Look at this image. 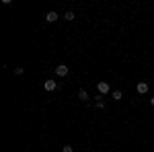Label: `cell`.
I'll use <instances>...</instances> for the list:
<instances>
[{"label": "cell", "mask_w": 154, "mask_h": 152, "mask_svg": "<svg viewBox=\"0 0 154 152\" xmlns=\"http://www.w3.org/2000/svg\"><path fill=\"white\" fill-rule=\"evenodd\" d=\"M97 107H99V109H103V107H105V101H103V99H99V101H97Z\"/></svg>", "instance_id": "9c48e42d"}, {"label": "cell", "mask_w": 154, "mask_h": 152, "mask_svg": "<svg viewBox=\"0 0 154 152\" xmlns=\"http://www.w3.org/2000/svg\"><path fill=\"white\" fill-rule=\"evenodd\" d=\"M136 91L140 95H146L148 93V82H138V84H136Z\"/></svg>", "instance_id": "5b68a950"}, {"label": "cell", "mask_w": 154, "mask_h": 152, "mask_svg": "<svg viewBox=\"0 0 154 152\" xmlns=\"http://www.w3.org/2000/svg\"><path fill=\"white\" fill-rule=\"evenodd\" d=\"M74 17H76V14H74L72 11H68L66 14H64V19H66V21H74Z\"/></svg>", "instance_id": "ba28073f"}, {"label": "cell", "mask_w": 154, "mask_h": 152, "mask_svg": "<svg viewBox=\"0 0 154 152\" xmlns=\"http://www.w3.org/2000/svg\"><path fill=\"white\" fill-rule=\"evenodd\" d=\"M97 88H99V93H101V95H107L109 91H111V84L105 82V80H101V82H97Z\"/></svg>", "instance_id": "6da1fadb"}, {"label": "cell", "mask_w": 154, "mask_h": 152, "mask_svg": "<svg viewBox=\"0 0 154 152\" xmlns=\"http://www.w3.org/2000/svg\"><path fill=\"white\" fill-rule=\"evenodd\" d=\"M78 99H80V101H88V93H86V91H78Z\"/></svg>", "instance_id": "52a82bcc"}, {"label": "cell", "mask_w": 154, "mask_h": 152, "mask_svg": "<svg viewBox=\"0 0 154 152\" xmlns=\"http://www.w3.org/2000/svg\"><path fill=\"white\" fill-rule=\"evenodd\" d=\"M111 97H113V101H121V99H123V93H121V91H113Z\"/></svg>", "instance_id": "8992f818"}, {"label": "cell", "mask_w": 154, "mask_h": 152, "mask_svg": "<svg viewBox=\"0 0 154 152\" xmlns=\"http://www.w3.org/2000/svg\"><path fill=\"white\" fill-rule=\"evenodd\" d=\"M62 152H74V148H72V146H64V148H62Z\"/></svg>", "instance_id": "8fae6325"}, {"label": "cell", "mask_w": 154, "mask_h": 152, "mask_svg": "<svg viewBox=\"0 0 154 152\" xmlns=\"http://www.w3.org/2000/svg\"><path fill=\"white\" fill-rule=\"evenodd\" d=\"M150 105H152V107H154V97H152V99H150Z\"/></svg>", "instance_id": "7c38bea8"}, {"label": "cell", "mask_w": 154, "mask_h": 152, "mask_svg": "<svg viewBox=\"0 0 154 152\" xmlns=\"http://www.w3.org/2000/svg\"><path fill=\"white\" fill-rule=\"evenodd\" d=\"M68 66H66V64H60V66H56V74H58V76H68Z\"/></svg>", "instance_id": "277c9868"}, {"label": "cell", "mask_w": 154, "mask_h": 152, "mask_svg": "<svg viewBox=\"0 0 154 152\" xmlns=\"http://www.w3.org/2000/svg\"><path fill=\"white\" fill-rule=\"evenodd\" d=\"M43 88H45L48 93H51V91H56V88H58V82L49 78V80H45V82H43Z\"/></svg>", "instance_id": "7a4b0ae2"}, {"label": "cell", "mask_w": 154, "mask_h": 152, "mask_svg": "<svg viewBox=\"0 0 154 152\" xmlns=\"http://www.w3.org/2000/svg\"><path fill=\"white\" fill-rule=\"evenodd\" d=\"M58 19H60V14H58L56 11H49V12H45V21H48V23H56Z\"/></svg>", "instance_id": "3957f363"}, {"label": "cell", "mask_w": 154, "mask_h": 152, "mask_svg": "<svg viewBox=\"0 0 154 152\" xmlns=\"http://www.w3.org/2000/svg\"><path fill=\"white\" fill-rule=\"evenodd\" d=\"M23 68H21V66H17V68H14V74H19V76H21V74H23Z\"/></svg>", "instance_id": "30bf717a"}]
</instances>
